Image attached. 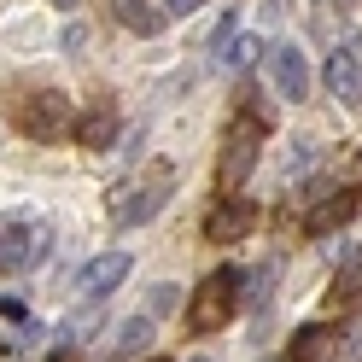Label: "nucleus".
<instances>
[{"label": "nucleus", "mask_w": 362, "mask_h": 362, "mask_svg": "<svg viewBox=\"0 0 362 362\" xmlns=\"http://www.w3.org/2000/svg\"><path fill=\"white\" fill-rule=\"evenodd\" d=\"M245 298V269H211L187 298V333H216L234 322V310Z\"/></svg>", "instance_id": "1"}, {"label": "nucleus", "mask_w": 362, "mask_h": 362, "mask_svg": "<svg viewBox=\"0 0 362 362\" xmlns=\"http://www.w3.org/2000/svg\"><path fill=\"white\" fill-rule=\"evenodd\" d=\"M170 187H175V170H170V164H146L134 181H123L117 199H111V216H117V228H141V222H152L158 211H164Z\"/></svg>", "instance_id": "2"}, {"label": "nucleus", "mask_w": 362, "mask_h": 362, "mask_svg": "<svg viewBox=\"0 0 362 362\" xmlns=\"http://www.w3.org/2000/svg\"><path fill=\"white\" fill-rule=\"evenodd\" d=\"M257 152H263V123L257 117H234L228 134H222V152H216V187L222 193H240L257 170Z\"/></svg>", "instance_id": "3"}, {"label": "nucleus", "mask_w": 362, "mask_h": 362, "mask_svg": "<svg viewBox=\"0 0 362 362\" xmlns=\"http://www.w3.org/2000/svg\"><path fill=\"white\" fill-rule=\"evenodd\" d=\"M12 123L24 129L30 141H64V134H71V100H64L59 88H30V94H18Z\"/></svg>", "instance_id": "4"}, {"label": "nucleus", "mask_w": 362, "mask_h": 362, "mask_svg": "<svg viewBox=\"0 0 362 362\" xmlns=\"http://www.w3.org/2000/svg\"><path fill=\"white\" fill-rule=\"evenodd\" d=\"M47 252V228L35 222H0V275H24Z\"/></svg>", "instance_id": "5"}, {"label": "nucleus", "mask_w": 362, "mask_h": 362, "mask_svg": "<svg viewBox=\"0 0 362 362\" xmlns=\"http://www.w3.org/2000/svg\"><path fill=\"white\" fill-rule=\"evenodd\" d=\"M269 88H275L281 100H292V105L310 100V64H304L298 47H286V41H281V47H269Z\"/></svg>", "instance_id": "6"}, {"label": "nucleus", "mask_w": 362, "mask_h": 362, "mask_svg": "<svg viewBox=\"0 0 362 362\" xmlns=\"http://www.w3.org/2000/svg\"><path fill=\"white\" fill-rule=\"evenodd\" d=\"M252 222H257V211L245 205L240 193H222V205H211V216H205V240L234 245V240H245V234H252Z\"/></svg>", "instance_id": "7"}, {"label": "nucleus", "mask_w": 362, "mask_h": 362, "mask_svg": "<svg viewBox=\"0 0 362 362\" xmlns=\"http://www.w3.org/2000/svg\"><path fill=\"white\" fill-rule=\"evenodd\" d=\"M129 269H134V263H129V252H100L94 263L82 269V298H88V304L111 298V292H117V286L129 281Z\"/></svg>", "instance_id": "8"}, {"label": "nucleus", "mask_w": 362, "mask_h": 362, "mask_svg": "<svg viewBox=\"0 0 362 362\" xmlns=\"http://www.w3.org/2000/svg\"><path fill=\"white\" fill-rule=\"evenodd\" d=\"M327 94L339 105H362V59H356V47L327 53Z\"/></svg>", "instance_id": "9"}, {"label": "nucleus", "mask_w": 362, "mask_h": 362, "mask_svg": "<svg viewBox=\"0 0 362 362\" xmlns=\"http://www.w3.org/2000/svg\"><path fill=\"white\" fill-rule=\"evenodd\" d=\"M339 356V333L327 322H310L292 333V345H286V362H333Z\"/></svg>", "instance_id": "10"}, {"label": "nucleus", "mask_w": 362, "mask_h": 362, "mask_svg": "<svg viewBox=\"0 0 362 362\" xmlns=\"http://www.w3.org/2000/svg\"><path fill=\"white\" fill-rule=\"evenodd\" d=\"M76 141L88 152H105L111 141H117V105H111V94H100L94 105H88V117L76 123Z\"/></svg>", "instance_id": "11"}, {"label": "nucleus", "mask_w": 362, "mask_h": 362, "mask_svg": "<svg viewBox=\"0 0 362 362\" xmlns=\"http://www.w3.org/2000/svg\"><path fill=\"white\" fill-rule=\"evenodd\" d=\"M211 47H216V64H222V71L240 76V71H252V64H257V47H263V41H257V35H234V24H222Z\"/></svg>", "instance_id": "12"}, {"label": "nucleus", "mask_w": 362, "mask_h": 362, "mask_svg": "<svg viewBox=\"0 0 362 362\" xmlns=\"http://www.w3.org/2000/svg\"><path fill=\"white\" fill-rule=\"evenodd\" d=\"M356 205H362V187H345V181H339V193L327 199V205H315V211H310V234H333V228H345V222L356 216Z\"/></svg>", "instance_id": "13"}, {"label": "nucleus", "mask_w": 362, "mask_h": 362, "mask_svg": "<svg viewBox=\"0 0 362 362\" xmlns=\"http://www.w3.org/2000/svg\"><path fill=\"white\" fill-rule=\"evenodd\" d=\"M117 24L134 30V35H158L170 24V12L158 6V0H117Z\"/></svg>", "instance_id": "14"}, {"label": "nucleus", "mask_w": 362, "mask_h": 362, "mask_svg": "<svg viewBox=\"0 0 362 362\" xmlns=\"http://www.w3.org/2000/svg\"><path fill=\"white\" fill-rule=\"evenodd\" d=\"M356 298H362V252L345 257V269H339V281H333V292H327V310H351Z\"/></svg>", "instance_id": "15"}, {"label": "nucleus", "mask_w": 362, "mask_h": 362, "mask_svg": "<svg viewBox=\"0 0 362 362\" xmlns=\"http://www.w3.org/2000/svg\"><path fill=\"white\" fill-rule=\"evenodd\" d=\"M152 333H158V327H152V315H129L123 333H117V356H123V362H129V356H141V351L152 345Z\"/></svg>", "instance_id": "16"}, {"label": "nucleus", "mask_w": 362, "mask_h": 362, "mask_svg": "<svg viewBox=\"0 0 362 362\" xmlns=\"http://www.w3.org/2000/svg\"><path fill=\"white\" fill-rule=\"evenodd\" d=\"M199 6H205V0H164L170 18H187V12H199Z\"/></svg>", "instance_id": "17"}, {"label": "nucleus", "mask_w": 362, "mask_h": 362, "mask_svg": "<svg viewBox=\"0 0 362 362\" xmlns=\"http://www.w3.org/2000/svg\"><path fill=\"white\" fill-rule=\"evenodd\" d=\"M82 41H88V30L71 24V30H64V53H82Z\"/></svg>", "instance_id": "18"}, {"label": "nucleus", "mask_w": 362, "mask_h": 362, "mask_svg": "<svg viewBox=\"0 0 362 362\" xmlns=\"http://www.w3.org/2000/svg\"><path fill=\"white\" fill-rule=\"evenodd\" d=\"M152 362H164V356H152Z\"/></svg>", "instance_id": "19"}, {"label": "nucleus", "mask_w": 362, "mask_h": 362, "mask_svg": "<svg viewBox=\"0 0 362 362\" xmlns=\"http://www.w3.org/2000/svg\"><path fill=\"white\" fill-rule=\"evenodd\" d=\"M199 362H205V356H199Z\"/></svg>", "instance_id": "20"}]
</instances>
